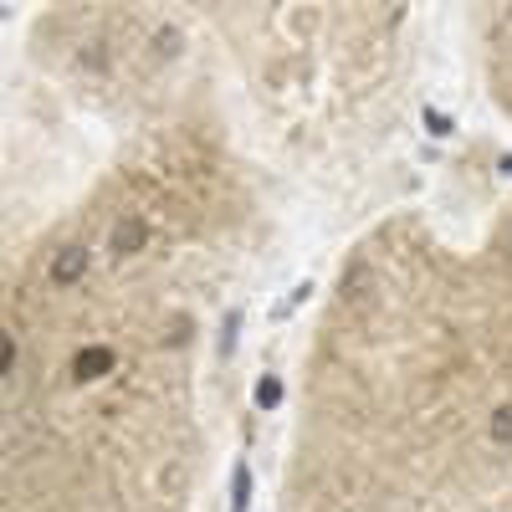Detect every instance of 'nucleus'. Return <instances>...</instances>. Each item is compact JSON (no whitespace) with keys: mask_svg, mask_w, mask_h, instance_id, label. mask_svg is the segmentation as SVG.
Wrapping results in <instances>:
<instances>
[{"mask_svg":"<svg viewBox=\"0 0 512 512\" xmlns=\"http://www.w3.org/2000/svg\"><path fill=\"white\" fill-rule=\"evenodd\" d=\"M88 246H62L52 262H47V282L52 287H72V282H82V272H88Z\"/></svg>","mask_w":512,"mask_h":512,"instance_id":"1","label":"nucleus"},{"mask_svg":"<svg viewBox=\"0 0 512 512\" xmlns=\"http://www.w3.org/2000/svg\"><path fill=\"white\" fill-rule=\"evenodd\" d=\"M108 241H113V256H139L149 246V221L144 216H123Z\"/></svg>","mask_w":512,"mask_h":512,"instance_id":"2","label":"nucleus"},{"mask_svg":"<svg viewBox=\"0 0 512 512\" xmlns=\"http://www.w3.org/2000/svg\"><path fill=\"white\" fill-rule=\"evenodd\" d=\"M108 369H113V349L98 344V349H82V354H77V369H72V374H77V379H103Z\"/></svg>","mask_w":512,"mask_h":512,"instance_id":"3","label":"nucleus"},{"mask_svg":"<svg viewBox=\"0 0 512 512\" xmlns=\"http://www.w3.org/2000/svg\"><path fill=\"white\" fill-rule=\"evenodd\" d=\"M487 431H492L497 446H512V405H497V410H492V425H487Z\"/></svg>","mask_w":512,"mask_h":512,"instance_id":"4","label":"nucleus"},{"mask_svg":"<svg viewBox=\"0 0 512 512\" xmlns=\"http://www.w3.org/2000/svg\"><path fill=\"white\" fill-rule=\"evenodd\" d=\"M277 395H282V384H277V379H262V390H256V400H262V405H277Z\"/></svg>","mask_w":512,"mask_h":512,"instance_id":"5","label":"nucleus"}]
</instances>
